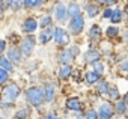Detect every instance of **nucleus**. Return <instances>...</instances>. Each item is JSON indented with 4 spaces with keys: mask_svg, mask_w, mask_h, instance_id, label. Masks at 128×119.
I'll return each instance as SVG.
<instances>
[{
    "mask_svg": "<svg viewBox=\"0 0 128 119\" xmlns=\"http://www.w3.org/2000/svg\"><path fill=\"white\" fill-rule=\"evenodd\" d=\"M26 96H27V100L32 106H41L45 101V95H44L41 88H30L26 92Z\"/></svg>",
    "mask_w": 128,
    "mask_h": 119,
    "instance_id": "nucleus-1",
    "label": "nucleus"
},
{
    "mask_svg": "<svg viewBox=\"0 0 128 119\" xmlns=\"http://www.w3.org/2000/svg\"><path fill=\"white\" fill-rule=\"evenodd\" d=\"M83 27H84V18H83L82 15L72 18V21L70 23V30H71V33H74V35H78V33L83 30Z\"/></svg>",
    "mask_w": 128,
    "mask_h": 119,
    "instance_id": "nucleus-2",
    "label": "nucleus"
},
{
    "mask_svg": "<svg viewBox=\"0 0 128 119\" xmlns=\"http://www.w3.org/2000/svg\"><path fill=\"white\" fill-rule=\"evenodd\" d=\"M54 41H56V44H59V45H68V44H70V36H68V33L63 30V29L57 27V29L54 30Z\"/></svg>",
    "mask_w": 128,
    "mask_h": 119,
    "instance_id": "nucleus-3",
    "label": "nucleus"
},
{
    "mask_svg": "<svg viewBox=\"0 0 128 119\" xmlns=\"http://www.w3.org/2000/svg\"><path fill=\"white\" fill-rule=\"evenodd\" d=\"M3 94H5V96H6L9 101H14V100H17L18 95H20V88L12 83V84L6 86V88L3 89Z\"/></svg>",
    "mask_w": 128,
    "mask_h": 119,
    "instance_id": "nucleus-4",
    "label": "nucleus"
},
{
    "mask_svg": "<svg viewBox=\"0 0 128 119\" xmlns=\"http://www.w3.org/2000/svg\"><path fill=\"white\" fill-rule=\"evenodd\" d=\"M68 17H70L68 15V8H65L63 3H59L56 6V20L60 21V23H63V21L68 20Z\"/></svg>",
    "mask_w": 128,
    "mask_h": 119,
    "instance_id": "nucleus-5",
    "label": "nucleus"
},
{
    "mask_svg": "<svg viewBox=\"0 0 128 119\" xmlns=\"http://www.w3.org/2000/svg\"><path fill=\"white\" fill-rule=\"evenodd\" d=\"M98 114H100V118H102V119H110V118L113 116V107H112L108 102H104V104L100 106Z\"/></svg>",
    "mask_w": 128,
    "mask_h": 119,
    "instance_id": "nucleus-6",
    "label": "nucleus"
},
{
    "mask_svg": "<svg viewBox=\"0 0 128 119\" xmlns=\"http://www.w3.org/2000/svg\"><path fill=\"white\" fill-rule=\"evenodd\" d=\"M33 47H35V41L33 38H27L21 42V53L24 56H30L32 51H33Z\"/></svg>",
    "mask_w": 128,
    "mask_h": 119,
    "instance_id": "nucleus-7",
    "label": "nucleus"
},
{
    "mask_svg": "<svg viewBox=\"0 0 128 119\" xmlns=\"http://www.w3.org/2000/svg\"><path fill=\"white\" fill-rule=\"evenodd\" d=\"M100 57H101L100 51H96V50H89V51L84 54L83 60H84L86 64H94V65H95V64L100 60Z\"/></svg>",
    "mask_w": 128,
    "mask_h": 119,
    "instance_id": "nucleus-8",
    "label": "nucleus"
},
{
    "mask_svg": "<svg viewBox=\"0 0 128 119\" xmlns=\"http://www.w3.org/2000/svg\"><path fill=\"white\" fill-rule=\"evenodd\" d=\"M39 24L36 23V20L35 18H27V20H24V24H23V30L26 32V33H32V32H35L36 30V27H38Z\"/></svg>",
    "mask_w": 128,
    "mask_h": 119,
    "instance_id": "nucleus-9",
    "label": "nucleus"
},
{
    "mask_svg": "<svg viewBox=\"0 0 128 119\" xmlns=\"http://www.w3.org/2000/svg\"><path fill=\"white\" fill-rule=\"evenodd\" d=\"M21 51L17 48V47H12V48H9V51H8V56H9V60L11 62H20L21 60Z\"/></svg>",
    "mask_w": 128,
    "mask_h": 119,
    "instance_id": "nucleus-10",
    "label": "nucleus"
},
{
    "mask_svg": "<svg viewBox=\"0 0 128 119\" xmlns=\"http://www.w3.org/2000/svg\"><path fill=\"white\" fill-rule=\"evenodd\" d=\"M51 38H54V30L50 29V27H48V30H44V32H41V35H39V41H41L42 44H47Z\"/></svg>",
    "mask_w": 128,
    "mask_h": 119,
    "instance_id": "nucleus-11",
    "label": "nucleus"
},
{
    "mask_svg": "<svg viewBox=\"0 0 128 119\" xmlns=\"http://www.w3.org/2000/svg\"><path fill=\"white\" fill-rule=\"evenodd\" d=\"M72 59H74V56H72V53L68 50V51H62V53H60V56H59V62L68 65L70 62H72Z\"/></svg>",
    "mask_w": 128,
    "mask_h": 119,
    "instance_id": "nucleus-12",
    "label": "nucleus"
},
{
    "mask_svg": "<svg viewBox=\"0 0 128 119\" xmlns=\"http://www.w3.org/2000/svg\"><path fill=\"white\" fill-rule=\"evenodd\" d=\"M66 107H68L70 110L78 112V110L82 108V104H80V101H78L77 98H70V100H66Z\"/></svg>",
    "mask_w": 128,
    "mask_h": 119,
    "instance_id": "nucleus-13",
    "label": "nucleus"
},
{
    "mask_svg": "<svg viewBox=\"0 0 128 119\" xmlns=\"http://www.w3.org/2000/svg\"><path fill=\"white\" fill-rule=\"evenodd\" d=\"M68 15H70L71 18H76V17L82 15V14H80V6H78L77 3H70V6H68Z\"/></svg>",
    "mask_w": 128,
    "mask_h": 119,
    "instance_id": "nucleus-14",
    "label": "nucleus"
},
{
    "mask_svg": "<svg viewBox=\"0 0 128 119\" xmlns=\"http://www.w3.org/2000/svg\"><path fill=\"white\" fill-rule=\"evenodd\" d=\"M0 68L5 70V71H12L14 66H12V62L9 60L6 56H2V57H0Z\"/></svg>",
    "mask_w": 128,
    "mask_h": 119,
    "instance_id": "nucleus-15",
    "label": "nucleus"
},
{
    "mask_svg": "<svg viewBox=\"0 0 128 119\" xmlns=\"http://www.w3.org/2000/svg\"><path fill=\"white\" fill-rule=\"evenodd\" d=\"M71 72H72V68H71L70 65H63V66L59 70V77L65 80V78H68V77L71 76Z\"/></svg>",
    "mask_w": 128,
    "mask_h": 119,
    "instance_id": "nucleus-16",
    "label": "nucleus"
},
{
    "mask_svg": "<svg viewBox=\"0 0 128 119\" xmlns=\"http://www.w3.org/2000/svg\"><path fill=\"white\" fill-rule=\"evenodd\" d=\"M84 78L89 84H92V83H96V80H100V74H96L95 71H90V72H86Z\"/></svg>",
    "mask_w": 128,
    "mask_h": 119,
    "instance_id": "nucleus-17",
    "label": "nucleus"
},
{
    "mask_svg": "<svg viewBox=\"0 0 128 119\" xmlns=\"http://www.w3.org/2000/svg\"><path fill=\"white\" fill-rule=\"evenodd\" d=\"M44 95H45V101H51L54 98V86L53 84H47Z\"/></svg>",
    "mask_w": 128,
    "mask_h": 119,
    "instance_id": "nucleus-18",
    "label": "nucleus"
},
{
    "mask_svg": "<svg viewBox=\"0 0 128 119\" xmlns=\"http://www.w3.org/2000/svg\"><path fill=\"white\" fill-rule=\"evenodd\" d=\"M96 88H98V92H101V94H107V92L110 90L108 82H106V80H101V82H98Z\"/></svg>",
    "mask_w": 128,
    "mask_h": 119,
    "instance_id": "nucleus-19",
    "label": "nucleus"
},
{
    "mask_svg": "<svg viewBox=\"0 0 128 119\" xmlns=\"http://www.w3.org/2000/svg\"><path fill=\"white\" fill-rule=\"evenodd\" d=\"M86 11H88L89 17H96V15L100 14V8H98V5H89V6L86 8Z\"/></svg>",
    "mask_w": 128,
    "mask_h": 119,
    "instance_id": "nucleus-20",
    "label": "nucleus"
},
{
    "mask_svg": "<svg viewBox=\"0 0 128 119\" xmlns=\"http://www.w3.org/2000/svg\"><path fill=\"white\" fill-rule=\"evenodd\" d=\"M110 20H112V23H120L122 21V11L120 9H114Z\"/></svg>",
    "mask_w": 128,
    "mask_h": 119,
    "instance_id": "nucleus-21",
    "label": "nucleus"
},
{
    "mask_svg": "<svg viewBox=\"0 0 128 119\" xmlns=\"http://www.w3.org/2000/svg\"><path fill=\"white\" fill-rule=\"evenodd\" d=\"M89 36H92V38H100V36H101V29H100V26H92V29H90V32H89Z\"/></svg>",
    "mask_w": 128,
    "mask_h": 119,
    "instance_id": "nucleus-22",
    "label": "nucleus"
},
{
    "mask_svg": "<svg viewBox=\"0 0 128 119\" xmlns=\"http://www.w3.org/2000/svg\"><path fill=\"white\" fill-rule=\"evenodd\" d=\"M42 2L41 0H36V2H30V0H26L23 2V6H27V8H36V6H41Z\"/></svg>",
    "mask_w": 128,
    "mask_h": 119,
    "instance_id": "nucleus-23",
    "label": "nucleus"
},
{
    "mask_svg": "<svg viewBox=\"0 0 128 119\" xmlns=\"http://www.w3.org/2000/svg\"><path fill=\"white\" fill-rule=\"evenodd\" d=\"M116 112H118V113H125V112H126V102H124V101L118 102V104H116Z\"/></svg>",
    "mask_w": 128,
    "mask_h": 119,
    "instance_id": "nucleus-24",
    "label": "nucleus"
},
{
    "mask_svg": "<svg viewBox=\"0 0 128 119\" xmlns=\"http://www.w3.org/2000/svg\"><path fill=\"white\" fill-rule=\"evenodd\" d=\"M27 114H29V110H26V108H21V110H18L17 112V119H26L27 118Z\"/></svg>",
    "mask_w": 128,
    "mask_h": 119,
    "instance_id": "nucleus-25",
    "label": "nucleus"
},
{
    "mask_svg": "<svg viewBox=\"0 0 128 119\" xmlns=\"http://www.w3.org/2000/svg\"><path fill=\"white\" fill-rule=\"evenodd\" d=\"M94 71H95L96 74H102V72H104V65L100 64V62H96V64L94 65Z\"/></svg>",
    "mask_w": 128,
    "mask_h": 119,
    "instance_id": "nucleus-26",
    "label": "nucleus"
},
{
    "mask_svg": "<svg viewBox=\"0 0 128 119\" xmlns=\"http://www.w3.org/2000/svg\"><path fill=\"white\" fill-rule=\"evenodd\" d=\"M0 82H2V83H6L8 82V71H5L2 68H0Z\"/></svg>",
    "mask_w": 128,
    "mask_h": 119,
    "instance_id": "nucleus-27",
    "label": "nucleus"
},
{
    "mask_svg": "<svg viewBox=\"0 0 128 119\" xmlns=\"http://www.w3.org/2000/svg\"><path fill=\"white\" fill-rule=\"evenodd\" d=\"M50 24H51V18H50V17H44V18L41 20V23H39L41 27H47V26H50Z\"/></svg>",
    "mask_w": 128,
    "mask_h": 119,
    "instance_id": "nucleus-28",
    "label": "nucleus"
},
{
    "mask_svg": "<svg viewBox=\"0 0 128 119\" xmlns=\"http://www.w3.org/2000/svg\"><path fill=\"white\" fill-rule=\"evenodd\" d=\"M118 33H119V30H118L116 27H108V29H107V35L112 36V38H113V36H118Z\"/></svg>",
    "mask_w": 128,
    "mask_h": 119,
    "instance_id": "nucleus-29",
    "label": "nucleus"
},
{
    "mask_svg": "<svg viewBox=\"0 0 128 119\" xmlns=\"http://www.w3.org/2000/svg\"><path fill=\"white\" fill-rule=\"evenodd\" d=\"M98 113L95 112V110H89L88 112V114H86V119H98Z\"/></svg>",
    "mask_w": 128,
    "mask_h": 119,
    "instance_id": "nucleus-30",
    "label": "nucleus"
},
{
    "mask_svg": "<svg viewBox=\"0 0 128 119\" xmlns=\"http://www.w3.org/2000/svg\"><path fill=\"white\" fill-rule=\"evenodd\" d=\"M110 98H112V100H118V98H119V92H118L116 88H112V89H110Z\"/></svg>",
    "mask_w": 128,
    "mask_h": 119,
    "instance_id": "nucleus-31",
    "label": "nucleus"
},
{
    "mask_svg": "<svg viewBox=\"0 0 128 119\" xmlns=\"http://www.w3.org/2000/svg\"><path fill=\"white\" fill-rule=\"evenodd\" d=\"M23 3H20V2H11L9 3V6H11V9H14V11H17V9H20V6H21Z\"/></svg>",
    "mask_w": 128,
    "mask_h": 119,
    "instance_id": "nucleus-32",
    "label": "nucleus"
},
{
    "mask_svg": "<svg viewBox=\"0 0 128 119\" xmlns=\"http://www.w3.org/2000/svg\"><path fill=\"white\" fill-rule=\"evenodd\" d=\"M112 15H113V11H112V9H108V8L102 12V17H104V18H112Z\"/></svg>",
    "mask_w": 128,
    "mask_h": 119,
    "instance_id": "nucleus-33",
    "label": "nucleus"
},
{
    "mask_svg": "<svg viewBox=\"0 0 128 119\" xmlns=\"http://www.w3.org/2000/svg\"><path fill=\"white\" fill-rule=\"evenodd\" d=\"M119 68H120V71H125V72H128V62H122Z\"/></svg>",
    "mask_w": 128,
    "mask_h": 119,
    "instance_id": "nucleus-34",
    "label": "nucleus"
},
{
    "mask_svg": "<svg viewBox=\"0 0 128 119\" xmlns=\"http://www.w3.org/2000/svg\"><path fill=\"white\" fill-rule=\"evenodd\" d=\"M44 119H59V118H57V116H56L54 113H48V114H47V116H45Z\"/></svg>",
    "mask_w": 128,
    "mask_h": 119,
    "instance_id": "nucleus-35",
    "label": "nucleus"
},
{
    "mask_svg": "<svg viewBox=\"0 0 128 119\" xmlns=\"http://www.w3.org/2000/svg\"><path fill=\"white\" fill-rule=\"evenodd\" d=\"M5 48H6V42H5V41H2V42H0V50L5 51Z\"/></svg>",
    "mask_w": 128,
    "mask_h": 119,
    "instance_id": "nucleus-36",
    "label": "nucleus"
},
{
    "mask_svg": "<svg viewBox=\"0 0 128 119\" xmlns=\"http://www.w3.org/2000/svg\"><path fill=\"white\" fill-rule=\"evenodd\" d=\"M70 51H71L72 54H77V53H78V48H77V47H74V48H71Z\"/></svg>",
    "mask_w": 128,
    "mask_h": 119,
    "instance_id": "nucleus-37",
    "label": "nucleus"
},
{
    "mask_svg": "<svg viewBox=\"0 0 128 119\" xmlns=\"http://www.w3.org/2000/svg\"><path fill=\"white\" fill-rule=\"evenodd\" d=\"M125 12H126V20H128V6H126V9H125Z\"/></svg>",
    "mask_w": 128,
    "mask_h": 119,
    "instance_id": "nucleus-38",
    "label": "nucleus"
},
{
    "mask_svg": "<svg viewBox=\"0 0 128 119\" xmlns=\"http://www.w3.org/2000/svg\"><path fill=\"white\" fill-rule=\"evenodd\" d=\"M2 119H5V118H2Z\"/></svg>",
    "mask_w": 128,
    "mask_h": 119,
    "instance_id": "nucleus-39",
    "label": "nucleus"
}]
</instances>
